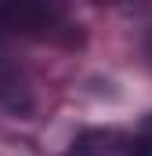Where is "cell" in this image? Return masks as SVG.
I'll list each match as a JSON object with an SVG mask.
<instances>
[{"mask_svg":"<svg viewBox=\"0 0 152 156\" xmlns=\"http://www.w3.org/2000/svg\"><path fill=\"white\" fill-rule=\"evenodd\" d=\"M0 29L36 40H58L73 33L62 0H0Z\"/></svg>","mask_w":152,"mask_h":156,"instance_id":"1","label":"cell"},{"mask_svg":"<svg viewBox=\"0 0 152 156\" xmlns=\"http://www.w3.org/2000/svg\"><path fill=\"white\" fill-rule=\"evenodd\" d=\"M134 156H152V134H145V138L134 142Z\"/></svg>","mask_w":152,"mask_h":156,"instance_id":"2","label":"cell"},{"mask_svg":"<svg viewBox=\"0 0 152 156\" xmlns=\"http://www.w3.org/2000/svg\"><path fill=\"white\" fill-rule=\"evenodd\" d=\"M149 51H152V33H149Z\"/></svg>","mask_w":152,"mask_h":156,"instance_id":"3","label":"cell"}]
</instances>
